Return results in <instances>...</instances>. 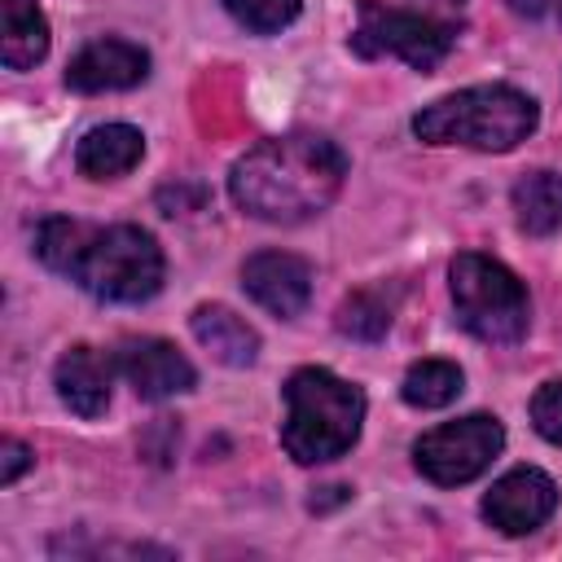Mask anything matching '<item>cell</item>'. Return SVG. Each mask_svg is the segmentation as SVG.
<instances>
[{
  "mask_svg": "<svg viewBox=\"0 0 562 562\" xmlns=\"http://www.w3.org/2000/svg\"><path fill=\"white\" fill-rule=\"evenodd\" d=\"M347 176V158L334 140L316 132H290L259 140L233 162V202L268 224H299L321 215Z\"/></svg>",
  "mask_w": 562,
  "mask_h": 562,
  "instance_id": "1",
  "label": "cell"
},
{
  "mask_svg": "<svg viewBox=\"0 0 562 562\" xmlns=\"http://www.w3.org/2000/svg\"><path fill=\"white\" fill-rule=\"evenodd\" d=\"M364 395L329 369H299L285 382V426L281 443L299 465H321L342 457L360 439Z\"/></svg>",
  "mask_w": 562,
  "mask_h": 562,
  "instance_id": "2",
  "label": "cell"
},
{
  "mask_svg": "<svg viewBox=\"0 0 562 562\" xmlns=\"http://www.w3.org/2000/svg\"><path fill=\"white\" fill-rule=\"evenodd\" d=\"M536 119H540V110L527 92H518L509 83H479V88H461V92L426 105L413 119V132L426 145H465V149L505 154L531 136Z\"/></svg>",
  "mask_w": 562,
  "mask_h": 562,
  "instance_id": "3",
  "label": "cell"
},
{
  "mask_svg": "<svg viewBox=\"0 0 562 562\" xmlns=\"http://www.w3.org/2000/svg\"><path fill=\"white\" fill-rule=\"evenodd\" d=\"M448 281H452L457 321L474 338H483V342H518L527 334V321H531L527 290L501 259L465 250V255L452 259Z\"/></svg>",
  "mask_w": 562,
  "mask_h": 562,
  "instance_id": "4",
  "label": "cell"
},
{
  "mask_svg": "<svg viewBox=\"0 0 562 562\" xmlns=\"http://www.w3.org/2000/svg\"><path fill=\"white\" fill-rule=\"evenodd\" d=\"M70 281L105 303H145L162 285V250L136 224L92 228Z\"/></svg>",
  "mask_w": 562,
  "mask_h": 562,
  "instance_id": "5",
  "label": "cell"
},
{
  "mask_svg": "<svg viewBox=\"0 0 562 562\" xmlns=\"http://www.w3.org/2000/svg\"><path fill=\"white\" fill-rule=\"evenodd\" d=\"M351 48L360 57H400L413 70H435L452 48V26L382 0H360Z\"/></svg>",
  "mask_w": 562,
  "mask_h": 562,
  "instance_id": "6",
  "label": "cell"
},
{
  "mask_svg": "<svg viewBox=\"0 0 562 562\" xmlns=\"http://www.w3.org/2000/svg\"><path fill=\"white\" fill-rule=\"evenodd\" d=\"M505 443V430L496 417L487 413H470V417H457V422H443L435 430H426L417 443H413V465L439 483V487H457V483H470L479 479L496 452Z\"/></svg>",
  "mask_w": 562,
  "mask_h": 562,
  "instance_id": "7",
  "label": "cell"
},
{
  "mask_svg": "<svg viewBox=\"0 0 562 562\" xmlns=\"http://www.w3.org/2000/svg\"><path fill=\"white\" fill-rule=\"evenodd\" d=\"M553 505H558L553 479L536 465H518L492 483V492L483 496V518L505 536H527L553 514Z\"/></svg>",
  "mask_w": 562,
  "mask_h": 562,
  "instance_id": "8",
  "label": "cell"
},
{
  "mask_svg": "<svg viewBox=\"0 0 562 562\" xmlns=\"http://www.w3.org/2000/svg\"><path fill=\"white\" fill-rule=\"evenodd\" d=\"M241 285L259 307L290 321L312 299V268L290 250H259L241 263Z\"/></svg>",
  "mask_w": 562,
  "mask_h": 562,
  "instance_id": "9",
  "label": "cell"
},
{
  "mask_svg": "<svg viewBox=\"0 0 562 562\" xmlns=\"http://www.w3.org/2000/svg\"><path fill=\"white\" fill-rule=\"evenodd\" d=\"M145 75H149V53L132 40H92L66 66V83L75 92H123L136 88Z\"/></svg>",
  "mask_w": 562,
  "mask_h": 562,
  "instance_id": "10",
  "label": "cell"
},
{
  "mask_svg": "<svg viewBox=\"0 0 562 562\" xmlns=\"http://www.w3.org/2000/svg\"><path fill=\"white\" fill-rule=\"evenodd\" d=\"M119 373L132 382L140 400H171L193 386V364L162 338H127L119 342Z\"/></svg>",
  "mask_w": 562,
  "mask_h": 562,
  "instance_id": "11",
  "label": "cell"
},
{
  "mask_svg": "<svg viewBox=\"0 0 562 562\" xmlns=\"http://www.w3.org/2000/svg\"><path fill=\"white\" fill-rule=\"evenodd\" d=\"M114 364L105 351L75 342L70 351H61L57 360V395L70 413L79 417H101L110 404V382H114Z\"/></svg>",
  "mask_w": 562,
  "mask_h": 562,
  "instance_id": "12",
  "label": "cell"
},
{
  "mask_svg": "<svg viewBox=\"0 0 562 562\" xmlns=\"http://www.w3.org/2000/svg\"><path fill=\"white\" fill-rule=\"evenodd\" d=\"M145 154V136L127 123H101L92 132H83V140L75 145V167L88 180H114L127 176Z\"/></svg>",
  "mask_w": 562,
  "mask_h": 562,
  "instance_id": "13",
  "label": "cell"
},
{
  "mask_svg": "<svg viewBox=\"0 0 562 562\" xmlns=\"http://www.w3.org/2000/svg\"><path fill=\"white\" fill-rule=\"evenodd\" d=\"M193 338L220 360V364H233V369H246L255 356H259V334L228 307L220 303H206L193 312Z\"/></svg>",
  "mask_w": 562,
  "mask_h": 562,
  "instance_id": "14",
  "label": "cell"
},
{
  "mask_svg": "<svg viewBox=\"0 0 562 562\" xmlns=\"http://www.w3.org/2000/svg\"><path fill=\"white\" fill-rule=\"evenodd\" d=\"M48 53V22L35 0H0V61L26 70Z\"/></svg>",
  "mask_w": 562,
  "mask_h": 562,
  "instance_id": "15",
  "label": "cell"
},
{
  "mask_svg": "<svg viewBox=\"0 0 562 562\" xmlns=\"http://www.w3.org/2000/svg\"><path fill=\"white\" fill-rule=\"evenodd\" d=\"M514 215L518 228L531 237H549L562 228V176L558 171H531L514 184Z\"/></svg>",
  "mask_w": 562,
  "mask_h": 562,
  "instance_id": "16",
  "label": "cell"
},
{
  "mask_svg": "<svg viewBox=\"0 0 562 562\" xmlns=\"http://www.w3.org/2000/svg\"><path fill=\"white\" fill-rule=\"evenodd\" d=\"M400 395L413 408H443V404H452L461 395V369L452 360H417L404 373Z\"/></svg>",
  "mask_w": 562,
  "mask_h": 562,
  "instance_id": "17",
  "label": "cell"
},
{
  "mask_svg": "<svg viewBox=\"0 0 562 562\" xmlns=\"http://www.w3.org/2000/svg\"><path fill=\"white\" fill-rule=\"evenodd\" d=\"M88 237H92V228L79 224V220H44L40 233H35V255H40L44 268H53L61 277H75Z\"/></svg>",
  "mask_w": 562,
  "mask_h": 562,
  "instance_id": "18",
  "label": "cell"
},
{
  "mask_svg": "<svg viewBox=\"0 0 562 562\" xmlns=\"http://www.w3.org/2000/svg\"><path fill=\"white\" fill-rule=\"evenodd\" d=\"M386 325H391V307H386L378 294H369V290L342 299V307H338V329H342L347 338L373 342V338L386 334Z\"/></svg>",
  "mask_w": 562,
  "mask_h": 562,
  "instance_id": "19",
  "label": "cell"
},
{
  "mask_svg": "<svg viewBox=\"0 0 562 562\" xmlns=\"http://www.w3.org/2000/svg\"><path fill=\"white\" fill-rule=\"evenodd\" d=\"M228 13L246 26V31H259V35H272L281 26H290L299 18V4L303 0H224Z\"/></svg>",
  "mask_w": 562,
  "mask_h": 562,
  "instance_id": "20",
  "label": "cell"
},
{
  "mask_svg": "<svg viewBox=\"0 0 562 562\" xmlns=\"http://www.w3.org/2000/svg\"><path fill=\"white\" fill-rule=\"evenodd\" d=\"M531 426H536L549 443H562V378L544 382V386L531 395Z\"/></svg>",
  "mask_w": 562,
  "mask_h": 562,
  "instance_id": "21",
  "label": "cell"
},
{
  "mask_svg": "<svg viewBox=\"0 0 562 562\" xmlns=\"http://www.w3.org/2000/svg\"><path fill=\"white\" fill-rule=\"evenodd\" d=\"M0 452H4V465H0V483L9 487V483H13V479L26 470V465H31V448H26V443H18V439H4V443H0Z\"/></svg>",
  "mask_w": 562,
  "mask_h": 562,
  "instance_id": "22",
  "label": "cell"
},
{
  "mask_svg": "<svg viewBox=\"0 0 562 562\" xmlns=\"http://www.w3.org/2000/svg\"><path fill=\"white\" fill-rule=\"evenodd\" d=\"M514 13H522V18H540L544 13V0H505Z\"/></svg>",
  "mask_w": 562,
  "mask_h": 562,
  "instance_id": "23",
  "label": "cell"
},
{
  "mask_svg": "<svg viewBox=\"0 0 562 562\" xmlns=\"http://www.w3.org/2000/svg\"><path fill=\"white\" fill-rule=\"evenodd\" d=\"M558 18H562V0H558Z\"/></svg>",
  "mask_w": 562,
  "mask_h": 562,
  "instance_id": "24",
  "label": "cell"
},
{
  "mask_svg": "<svg viewBox=\"0 0 562 562\" xmlns=\"http://www.w3.org/2000/svg\"><path fill=\"white\" fill-rule=\"evenodd\" d=\"M443 4H452V0H443Z\"/></svg>",
  "mask_w": 562,
  "mask_h": 562,
  "instance_id": "25",
  "label": "cell"
}]
</instances>
